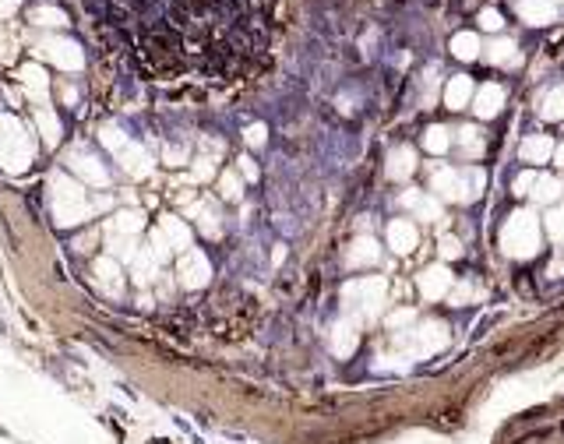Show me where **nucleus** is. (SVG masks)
<instances>
[{
  "label": "nucleus",
  "mask_w": 564,
  "mask_h": 444,
  "mask_svg": "<svg viewBox=\"0 0 564 444\" xmlns=\"http://www.w3.org/2000/svg\"><path fill=\"white\" fill-rule=\"evenodd\" d=\"M466 95H469V81H466V78H455V81L448 85V92H444V99H448L451 109H462Z\"/></svg>",
  "instance_id": "obj_1"
},
{
  "label": "nucleus",
  "mask_w": 564,
  "mask_h": 444,
  "mask_svg": "<svg viewBox=\"0 0 564 444\" xmlns=\"http://www.w3.org/2000/svg\"><path fill=\"white\" fill-rule=\"evenodd\" d=\"M441 275H444V271H437V268L430 271V283H427V293H437V290H441Z\"/></svg>",
  "instance_id": "obj_11"
},
{
  "label": "nucleus",
  "mask_w": 564,
  "mask_h": 444,
  "mask_svg": "<svg viewBox=\"0 0 564 444\" xmlns=\"http://www.w3.org/2000/svg\"><path fill=\"white\" fill-rule=\"evenodd\" d=\"M391 244H399V251L413 247V230L409 226H391Z\"/></svg>",
  "instance_id": "obj_3"
},
{
  "label": "nucleus",
  "mask_w": 564,
  "mask_h": 444,
  "mask_svg": "<svg viewBox=\"0 0 564 444\" xmlns=\"http://www.w3.org/2000/svg\"><path fill=\"white\" fill-rule=\"evenodd\" d=\"M444 145H448V138H444V131H441V127H434V131H430V138H427V148H434V152H441Z\"/></svg>",
  "instance_id": "obj_8"
},
{
  "label": "nucleus",
  "mask_w": 564,
  "mask_h": 444,
  "mask_svg": "<svg viewBox=\"0 0 564 444\" xmlns=\"http://www.w3.org/2000/svg\"><path fill=\"white\" fill-rule=\"evenodd\" d=\"M497 102H501V92L497 88H483V106H476L483 117H494L497 113Z\"/></svg>",
  "instance_id": "obj_2"
},
{
  "label": "nucleus",
  "mask_w": 564,
  "mask_h": 444,
  "mask_svg": "<svg viewBox=\"0 0 564 444\" xmlns=\"http://www.w3.org/2000/svg\"><path fill=\"white\" fill-rule=\"evenodd\" d=\"M547 117H564V88H557L550 99H547V109H543Z\"/></svg>",
  "instance_id": "obj_4"
},
{
  "label": "nucleus",
  "mask_w": 564,
  "mask_h": 444,
  "mask_svg": "<svg viewBox=\"0 0 564 444\" xmlns=\"http://www.w3.org/2000/svg\"><path fill=\"white\" fill-rule=\"evenodd\" d=\"M455 46H459V49H455V53H459V57H466V61H469V57H476V49H473L476 42H473L469 35H462V39H459Z\"/></svg>",
  "instance_id": "obj_7"
},
{
  "label": "nucleus",
  "mask_w": 564,
  "mask_h": 444,
  "mask_svg": "<svg viewBox=\"0 0 564 444\" xmlns=\"http://www.w3.org/2000/svg\"><path fill=\"white\" fill-rule=\"evenodd\" d=\"M441 251H444L448 257H459V240H451V237H444V240H441Z\"/></svg>",
  "instance_id": "obj_10"
},
{
  "label": "nucleus",
  "mask_w": 564,
  "mask_h": 444,
  "mask_svg": "<svg viewBox=\"0 0 564 444\" xmlns=\"http://www.w3.org/2000/svg\"><path fill=\"white\" fill-rule=\"evenodd\" d=\"M547 152H550V141H543V138H540V141H526V148H522V155H526V159H536V162H540Z\"/></svg>",
  "instance_id": "obj_5"
},
{
  "label": "nucleus",
  "mask_w": 564,
  "mask_h": 444,
  "mask_svg": "<svg viewBox=\"0 0 564 444\" xmlns=\"http://www.w3.org/2000/svg\"><path fill=\"white\" fill-rule=\"evenodd\" d=\"M557 194V184L554 180H540V201H550Z\"/></svg>",
  "instance_id": "obj_9"
},
{
  "label": "nucleus",
  "mask_w": 564,
  "mask_h": 444,
  "mask_svg": "<svg viewBox=\"0 0 564 444\" xmlns=\"http://www.w3.org/2000/svg\"><path fill=\"white\" fill-rule=\"evenodd\" d=\"M462 145H466V152H469V155L483 152V138H476V131H473V127H466V131H462Z\"/></svg>",
  "instance_id": "obj_6"
},
{
  "label": "nucleus",
  "mask_w": 564,
  "mask_h": 444,
  "mask_svg": "<svg viewBox=\"0 0 564 444\" xmlns=\"http://www.w3.org/2000/svg\"><path fill=\"white\" fill-rule=\"evenodd\" d=\"M483 25H487V29H501V18H497L494 11H487V15H483Z\"/></svg>",
  "instance_id": "obj_12"
},
{
  "label": "nucleus",
  "mask_w": 564,
  "mask_h": 444,
  "mask_svg": "<svg viewBox=\"0 0 564 444\" xmlns=\"http://www.w3.org/2000/svg\"><path fill=\"white\" fill-rule=\"evenodd\" d=\"M557 155H561V162H564V148H561V152H557Z\"/></svg>",
  "instance_id": "obj_13"
}]
</instances>
